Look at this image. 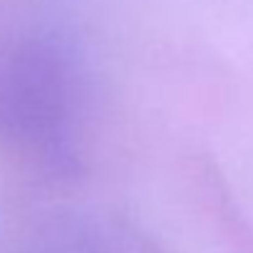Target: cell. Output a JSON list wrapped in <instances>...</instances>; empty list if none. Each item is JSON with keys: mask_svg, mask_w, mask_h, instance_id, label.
Listing matches in <instances>:
<instances>
[{"mask_svg": "<svg viewBox=\"0 0 253 253\" xmlns=\"http://www.w3.org/2000/svg\"><path fill=\"white\" fill-rule=\"evenodd\" d=\"M80 72L55 35L23 38L0 55V139L55 176L80 171Z\"/></svg>", "mask_w": 253, "mask_h": 253, "instance_id": "obj_1", "label": "cell"}]
</instances>
